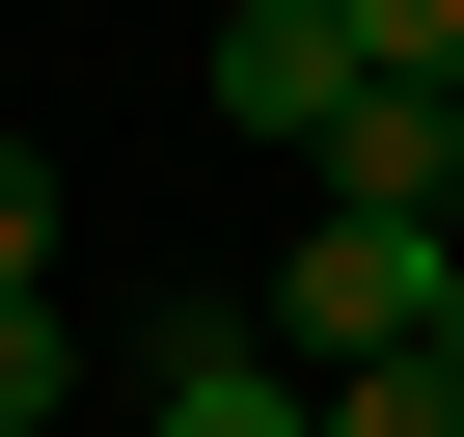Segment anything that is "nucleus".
Segmentation results:
<instances>
[{"mask_svg":"<svg viewBox=\"0 0 464 437\" xmlns=\"http://www.w3.org/2000/svg\"><path fill=\"white\" fill-rule=\"evenodd\" d=\"M246 328H274L301 383H355V355H410V328H464V274H437V218H355V191H328L301 247L246 274Z\"/></svg>","mask_w":464,"mask_h":437,"instance_id":"nucleus-1","label":"nucleus"},{"mask_svg":"<svg viewBox=\"0 0 464 437\" xmlns=\"http://www.w3.org/2000/svg\"><path fill=\"white\" fill-rule=\"evenodd\" d=\"M137 437H328V383H301L246 301H191V328H164V383H137Z\"/></svg>","mask_w":464,"mask_h":437,"instance_id":"nucleus-2","label":"nucleus"},{"mask_svg":"<svg viewBox=\"0 0 464 437\" xmlns=\"http://www.w3.org/2000/svg\"><path fill=\"white\" fill-rule=\"evenodd\" d=\"M355 83H382V55L328 28V0H246V28H218V137H301V164H328V110H355Z\"/></svg>","mask_w":464,"mask_h":437,"instance_id":"nucleus-3","label":"nucleus"},{"mask_svg":"<svg viewBox=\"0 0 464 437\" xmlns=\"http://www.w3.org/2000/svg\"><path fill=\"white\" fill-rule=\"evenodd\" d=\"M328 191L355 218H464V83H355L328 110Z\"/></svg>","mask_w":464,"mask_h":437,"instance_id":"nucleus-4","label":"nucleus"},{"mask_svg":"<svg viewBox=\"0 0 464 437\" xmlns=\"http://www.w3.org/2000/svg\"><path fill=\"white\" fill-rule=\"evenodd\" d=\"M328 437H464V328H410V355H355V383H328Z\"/></svg>","mask_w":464,"mask_h":437,"instance_id":"nucleus-5","label":"nucleus"},{"mask_svg":"<svg viewBox=\"0 0 464 437\" xmlns=\"http://www.w3.org/2000/svg\"><path fill=\"white\" fill-rule=\"evenodd\" d=\"M328 28H355L382 83H464V0H328Z\"/></svg>","mask_w":464,"mask_h":437,"instance_id":"nucleus-6","label":"nucleus"},{"mask_svg":"<svg viewBox=\"0 0 464 437\" xmlns=\"http://www.w3.org/2000/svg\"><path fill=\"white\" fill-rule=\"evenodd\" d=\"M0 301H55V164L0 137Z\"/></svg>","mask_w":464,"mask_h":437,"instance_id":"nucleus-7","label":"nucleus"},{"mask_svg":"<svg viewBox=\"0 0 464 437\" xmlns=\"http://www.w3.org/2000/svg\"><path fill=\"white\" fill-rule=\"evenodd\" d=\"M0 437H55V301H0Z\"/></svg>","mask_w":464,"mask_h":437,"instance_id":"nucleus-8","label":"nucleus"},{"mask_svg":"<svg viewBox=\"0 0 464 437\" xmlns=\"http://www.w3.org/2000/svg\"><path fill=\"white\" fill-rule=\"evenodd\" d=\"M437 274H464V218H437Z\"/></svg>","mask_w":464,"mask_h":437,"instance_id":"nucleus-9","label":"nucleus"}]
</instances>
